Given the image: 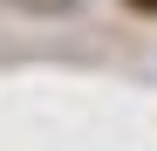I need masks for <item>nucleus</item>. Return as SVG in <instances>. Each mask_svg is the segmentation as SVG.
I'll use <instances>...</instances> for the list:
<instances>
[{
	"label": "nucleus",
	"mask_w": 157,
	"mask_h": 151,
	"mask_svg": "<svg viewBox=\"0 0 157 151\" xmlns=\"http://www.w3.org/2000/svg\"><path fill=\"white\" fill-rule=\"evenodd\" d=\"M130 7H144V14H157V0H130Z\"/></svg>",
	"instance_id": "obj_1"
}]
</instances>
